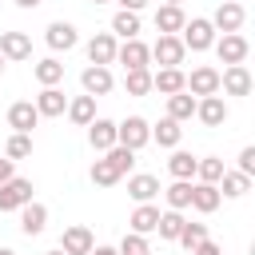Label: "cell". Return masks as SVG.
<instances>
[{"mask_svg":"<svg viewBox=\"0 0 255 255\" xmlns=\"http://www.w3.org/2000/svg\"><path fill=\"white\" fill-rule=\"evenodd\" d=\"M131 163H135V151H128L124 143H116V147H108V151H104V159H96V163H92V171H88V175H92V183H96V187H116V183L131 171Z\"/></svg>","mask_w":255,"mask_h":255,"instance_id":"1","label":"cell"},{"mask_svg":"<svg viewBox=\"0 0 255 255\" xmlns=\"http://www.w3.org/2000/svg\"><path fill=\"white\" fill-rule=\"evenodd\" d=\"M179 40H183L187 52H207V48L215 44V24H211L207 16H191V20H183Z\"/></svg>","mask_w":255,"mask_h":255,"instance_id":"2","label":"cell"},{"mask_svg":"<svg viewBox=\"0 0 255 255\" xmlns=\"http://www.w3.org/2000/svg\"><path fill=\"white\" fill-rule=\"evenodd\" d=\"M116 143H124L128 151L147 147V143H151V124H147L143 116H128V120H120V124H116Z\"/></svg>","mask_w":255,"mask_h":255,"instance_id":"3","label":"cell"},{"mask_svg":"<svg viewBox=\"0 0 255 255\" xmlns=\"http://www.w3.org/2000/svg\"><path fill=\"white\" fill-rule=\"evenodd\" d=\"M32 179H24V175H12V179H4L0 183V211H20L28 199H32Z\"/></svg>","mask_w":255,"mask_h":255,"instance_id":"4","label":"cell"},{"mask_svg":"<svg viewBox=\"0 0 255 255\" xmlns=\"http://www.w3.org/2000/svg\"><path fill=\"white\" fill-rule=\"evenodd\" d=\"M215 56H219V64H243L247 60V52H251V44H247V36H239V32H223V36H215Z\"/></svg>","mask_w":255,"mask_h":255,"instance_id":"5","label":"cell"},{"mask_svg":"<svg viewBox=\"0 0 255 255\" xmlns=\"http://www.w3.org/2000/svg\"><path fill=\"white\" fill-rule=\"evenodd\" d=\"M147 48H151V60H155L159 68H179V64H183V56H187L183 40H179V36H163V32H159V40H155V44H147Z\"/></svg>","mask_w":255,"mask_h":255,"instance_id":"6","label":"cell"},{"mask_svg":"<svg viewBox=\"0 0 255 255\" xmlns=\"http://www.w3.org/2000/svg\"><path fill=\"white\" fill-rule=\"evenodd\" d=\"M183 88L199 100V96H215L219 92V68H211V64H199V68H191V76H183Z\"/></svg>","mask_w":255,"mask_h":255,"instance_id":"7","label":"cell"},{"mask_svg":"<svg viewBox=\"0 0 255 255\" xmlns=\"http://www.w3.org/2000/svg\"><path fill=\"white\" fill-rule=\"evenodd\" d=\"M251 88H255V80H251L247 64H227L219 72V92H227V96H251Z\"/></svg>","mask_w":255,"mask_h":255,"instance_id":"8","label":"cell"},{"mask_svg":"<svg viewBox=\"0 0 255 255\" xmlns=\"http://www.w3.org/2000/svg\"><path fill=\"white\" fill-rule=\"evenodd\" d=\"M116 64H124V72L128 68H151V48L139 36H131V40H124L116 48Z\"/></svg>","mask_w":255,"mask_h":255,"instance_id":"9","label":"cell"},{"mask_svg":"<svg viewBox=\"0 0 255 255\" xmlns=\"http://www.w3.org/2000/svg\"><path fill=\"white\" fill-rule=\"evenodd\" d=\"M195 120L203 124V128H223L227 124V104H223V96L215 92V96H199L195 100Z\"/></svg>","mask_w":255,"mask_h":255,"instance_id":"10","label":"cell"},{"mask_svg":"<svg viewBox=\"0 0 255 255\" xmlns=\"http://www.w3.org/2000/svg\"><path fill=\"white\" fill-rule=\"evenodd\" d=\"M80 84H84V92L88 96H108L112 88H116V80H112V68H104V64H88L84 72H80Z\"/></svg>","mask_w":255,"mask_h":255,"instance_id":"11","label":"cell"},{"mask_svg":"<svg viewBox=\"0 0 255 255\" xmlns=\"http://www.w3.org/2000/svg\"><path fill=\"white\" fill-rule=\"evenodd\" d=\"M92 247H96V235H92L84 223L64 227V235H60V251H64V255H88Z\"/></svg>","mask_w":255,"mask_h":255,"instance_id":"12","label":"cell"},{"mask_svg":"<svg viewBox=\"0 0 255 255\" xmlns=\"http://www.w3.org/2000/svg\"><path fill=\"white\" fill-rule=\"evenodd\" d=\"M243 20H247V12H243V4H239V0H223V4L215 8V16H211L215 32H239V28H243Z\"/></svg>","mask_w":255,"mask_h":255,"instance_id":"13","label":"cell"},{"mask_svg":"<svg viewBox=\"0 0 255 255\" xmlns=\"http://www.w3.org/2000/svg\"><path fill=\"white\" fill-rule=\"evenodd\" d=\"M44 40H48L52 52H68V48L80 44V32H76V24H68V20H52L48 32H44Z\"/></svg>","mask_w":255,"mask_h":255,"instance_id":"14","label":"cell"},{"mask_svg":"<svg viewBox=\"0 0 255 255\" xmlns=\"http://www.w3.org/2000/svg\"><path fill=\"white\" fill-rule=\"evenodd\" d=\"M219 203H223V195H219V183H203V179H191V207H195L199 215H211Z\"/></svg>","mask_w":255,"mask_h":255,"instance_id":"15","label":"cell"},{"mask_svg":"<svg viewBox=\"0 0 255 255\" xmlns=\"http://www.w3.org/2000/svg\"><path fill=\"white\" fill-rule=\"evenodd\" d=\"M116 48H120V40L112 36V32H96L92 40H88V60L92 64H116Z\"/></svg>","mask_w":255,"mask_h":255,"instance_id":"16","label":"cell"},{"mask_svg":"<svg viewBox=\"0 0 255 255\" xmlns=\"http://www.w3.org/2000/svg\"><path fill=\"white\" fill-rule=\"evenodd\" d=\"M32 104H36L40 120H56V116H64V108H68V96H64V92H60V84H56V88H40V96H36Z\"/></svg>","mask_w":255,"mask_h":255,"instance_id":"17","label":"cell"},{"mask_svg":"<svg viewBox=\"0 0 255 255\" xmlns=\"http://www.w3.org/2000/svg\"><path fill=\"white\" fill-rule=\"evenodd\" d=\"M36 124H40V112H36L32 100H16V104L8 108V128H12V131H28V135H32Z\"/></svg>","mask_w":255,"mask_h":255,"instance_id":"18","label":"cell"},{"mask_svg":"<svg viewBox=\"0 0 255 255\" xmlns=\"http://www.w3.org/2000/svg\"><path fill=\"white\" fill-rule=\"evenodd\" d=\"M0 56L4 60H28L32 56V36L28 32H0Z\"/></svg>","mask_w":255,"mask_h":255,"instance_id":"19","label":"cell"},{"mask_svg":"<svg viewBox=\"0 0 255 255\" xmlns=\"http://www.w3.org/2000/svg\"><path fill=\"white\" fill-rule=\"evenodd\" d=\"M44 227H48V207L36 203V199H28V203L20 207V231L32 239V235H40Z\"/></svg>","mask_w":255,"mask_h":255,"instance_id":"20","label":"cell"},{"mask_svg":"<svg viewBox=\"0 0 255 255\" xmlns=\"http://www.w3.org/2000/svg\"><path fill=\"white\" fill-rule=\"evenodd\" d=\"M88 143H92L96 151H108V147H116V120H104V116H96V120L88 124Z\"/></svg>","mask_w":255,"mask_h":255,"instance_id":"21","label":"cell"},{"mask_svg":"<svg viewBox=\"0 0 255 255\" xmlns=\"http://www.w3.org/2000/svg\"><path fill=\"white\" fill-rule=\"evenodd\" d=\"M128 195H131L135 203H151V199L159 195V179H155V175H147V171L128 175Z\"/></svg>","mask_w":255,"mask_h":255,"instance_id":"22","label":"cell"},{"mask_svg":"<svg viewBox=\"0 0 255 255\" xmlns=\"http://www.w3.org/2000/svg\"><path fill=\"white\" fill-rule=\"evenodd\" d=\"M183 8L179 4H163V8H155V32H163V36H179V28H183Z\"/></svg>","mask_w":255,"mask_h":255,"instance_id":"23","label":"cell"},{"mask_svg":"<svg viewBox=\"0 0 255 255\" xmlns=\"http://www.w3.org/2000/svg\"><path fill=\"white\" fill-rule=\"evenodd\" d=\"M64 112H68V120H72L76 128H88V124L96 120V96H88V92H84V96L68 100V108H64Z\"/></svg>","mask_w":255,"mask_h":255,"instance_id":"24","label":"cell"},{"mask_svg":"<svg viewBox=\"0 0 255 255\" xmlns=\"http://www.w3.org/2000/svg\"><path fill=\"white\" fill-rule=\"evenodd\" d=\"M151 92H163V96L183 92V68H159V72H151Z\"/></svg>","mask_w":255,"mask_h":255,"instance_id":"25","label":"cell"},{"mask_svg":"<svg viewBox=\"0 0 255 255\" xmlns=\"http://www.w3.org/2000/svg\"><path fill=\"white\" fill-rule=\"evenodd\" d=\"M128 223H131L135 235H151L155 223H159V207H155V203H135V211H131Z\"/></svg>","mask_w":255,"mask_h":255,"instance_id":"26","label":"cell"},{"mask_svg":"<svg viewBox=\"0 0 255 255\" xmlns=\"http://www.w3.org/2000/svg\"><path fill=\"white\" fill-rule=\"evenodd\" d=\"M32 76H36V84H40V88H56V84L64 80V64H60L56 56H48V60H36Z\"/></svg>","mask_w":255,"mask_h":255,"instance_id":"27","label":"cell"},{"mask_svg":"<svg viewBox=\"0 0 255 255\" xmlns=\"http://www.w3.org/2000/svg\"><path fill=\"white\" fill-rule=\"evenodd\" d=\"M151 139H155L159 147H179V139H183V128H179V120L163 116V120L151 128Z\"/></svg>","mask_w":255,"mask_h":255,"instance_id":"28","label":"cell"},{"mask_svg":"<svg viewBox=\"0 0 255 255\" xmlns=\"http://www.w3.org/2000/svg\"><path fill=\"white\" fill-rule=\"evenodd\" d=\"M247 191H251V175H243V171H223V175H219V195L239 199V195H247Z\"/></svg>","mask_w":255,"mask_h":255,"instance_id":"29","label":"cell"},{"mask_svg":"<svg viewBox=\"0 0 255 255\" xmlns=\"http://www.w3.org/2000/svg\"><path fill=\"white\" fill-rule=\"evenodd\" d=\"M159 191H163V199H167L171 211H187L191 207V179H175L171 187H159Z\"/></svg>","mask_w":255,"mask_h":255,"instance_id":"30","label":"cell"},{"mask_svg":"<svg viewBox=\"0 0 255 255\" xmlns=\"http://www.w3.org/2000/svg\"><path fill=\"white\" fill-rule=\"evenodd\" d=\"M112 36H120V40H131V36H139V12H128V8H120V12L112 16Z\"/></svg>","mask_w":255,"mask_h":255,"instance_id":"31","label":"cell"},{"mask_svg":"<svg viewBox=\"0 0 255 255\" xmlns=\"http://www.w3.org/2000/svg\"><path fill=\"white\" fill-rule=\"evenodd\" d=\"M167 116H171V120H179V124H183V120H191V116H195V96H191L187 88H183V92H175V96H167Z\"/></svg>","mask_w":255,"mask_h":255,"instance_id":"32","label":"cell"},{"mask_svg":"<svg viewBox=\"0 0 255 255\" xmlns=\"http://www.w3.org/2000/svg\"><path fill=\"white\" fill-rule=\"evenodd\" d=\"M183 223H187V219H183V211H171V207H167V211H159L155 231H159V239L175 243V239H179V231H183Z\"/></svg>","mask_w":255,"mask_h":255,"instance_id":"33","label":"cell"},{"mask_svg":"<svg viewBox=\"0 0 255 255\" xmlns=\"http://www.w3.org/2000/svg\"><path fill=\"white\" fill-rule=\"evenodd\" d=\"M167 171H171V179H195V155L175 147L171 159H167Z\"/></svg>","mask_w":255,"mask_h":255,"instance_id":"34","label":"cell"},{"mask_svg":"<svg viewBox=\"0 0 255 255\" xmlns=\"http://www.w3.org/2000/svg\"><path fill=\"white\" fill-rule=\"evenodd\" d=\"M124 88H128V96H147L151 92V68H128Z\"/></svg>","mask_w":255,"mask_h":255,"instance_id":"35","label":"cell"},{"mask_svg":"<svg viewBox=\"0 0 255 255\" xmlns=\"http://www.w3.org/2000/svg\"><path fill=\"white\" fill-rule=\"evenodd\" d=\"M223 171H227V167H223L219 155H203V159H195V179H203V183H219Z\"/></svg>","mask_w":255,"mask_h":255,"instance_id":"36","label":"cell"},{"mask_svg":"<svg viewBox=\"0 0 255 255\" xmlns=\"http://www.w3.org/2000/svg\"><path fill=\"white\" fill-rule=\"evenodd\" d=\"M4 155H8V159H28V155H32V135H28V131H12L8 143H4Z\"/></svg>","mask_w":255,"mask_h":255,"instance_id":"37","label":"cell"},{"mask_svg":"<svg viewBox=\"0 0 255 255\" xmlns=\"http://www.w3.org/2000/svg\"><path fill=\"white\" fill-rule=\"evenodd\" d=\"M120 255H151V247H147V235H135V231H128L124 239H120V247H116Z\"/></svg>","mask_w":255,"mask_h":255,"instance_id":"38","label":"cell"},{"mask_svg":"<svg viewBox=\"0 0 255 255\" xmlns=\"http://www.w3.org/2000/svg\"><path fill=\"white\" fill-rule=\"evenodd\" d=\"M203 239H207V227H203V223H183V231H179V239H175V243H183V247L191 251V247H195V243H203Z\"/></svg>","mask_w":255,"mask_h":255,"instance_id":"39","label":"cell"},{"mask_svg":"<svg viewBox=\"0 0 255 255\" xmlns=\"http://www.w3.org/2000/svg\"><path fill=\"white\" fill-rule=\"evenodd\" d=\"M235 171H243V175H255V147H251V143L239 151V167H235Z\"/></svg>","mask_w":255,"mask_h":255,"instance_id":"40","label":"cell"},{"mask_svg":"<svg viewBox=\"0 0 255 255\" xmlns=\"http://www.w3.org/2000/svg\"><path fill=\"white\" fill-rule=\"evenodd\" d=\"M191 255H223V251H219V243L203 239V243H195V247H191Z\"/></svg>","mask_w":255,"mask_h":255,"instance_id":"41","label":"cell"},{"mask_svg":"<svg viewBox=\"0 0 255 255\" xmlns=\"http://www.w3.org/2000/svg\"><path fill=\"white\" fill-rule=\"evenodd\" d=\"M120 8H128V12H139V8H147V0H116Z\"/></svg>","mask_w":255,"mask_h":255,"instance_id":"42","label":"cell"},{"mask_svg":"<svg viewBox=\"0 0 255 255\" xmlns=\"http://www.w3.org/2000/svg\"><path fill=\"white\" fill-rule=\"evenodd\" d=\"M12 175H16V171H12V159L4 155V159H0V183H4V179H12Z\"/></svg>","mask_w":255,"mask_h":255,"instance_id":"43","label":"cell"},{"mask_svg":"<svg viewBox=\"0 0 255 255\" xmlns=\"http://www.w3.org/2000/svg\"><path fill=\"white\" fill-rule=\"evenodd\" d=\"M88 255H120V251H116V247H92Z\"/></svg>","mask_w":255,"mask_h":255,"instance_id":"44","label":"cell"},{"mask_svg":"<svg viewBox=\"0 0 255 255\" xmlns=\"http://www.w3.org/2000/svg\"><path fill=\"white\" fill-rule=\"evenodd\" d=\"M16 8H40V0H12Z\"/></svg>","mask_w":255,"mask_h":255,"instance_id":"45","label":"cell"},{"mask_svg":"<svg viewBox=\"0 0 255 255\" xmlns=\"http://www.w3.org/2000/svg\"><path fill=\"white\" fill-rule=\"evenodd\" d=\"M0 255H16V251H12V247H0Z\"/></svg>","mask_w":255,"mask_h":255,"instance_id":"46","label":"cell"},{"mask_svg":"<svg viewBox=\"0 0 255 255\" xmlns=\"http://www.w3.org/2000/svg\"><path fill=\"white\" fill-rule=\"evenodd\" d=\"M163 4H179V8H183V0H163Z\"/></svg>","mask_w":255,"mask_h":255,"instance_id":"47","label":"cell"},{"mask_svg":"<svg viewBox=\"0 0 255 255\" xmlns=\"http://www.w3.org/2000/svg\"><path fill=\"white\" fill-rule=\"evenodd\" d=\"M4 64H8V60H4V56H0V76H4Z\"/></svg>","mask_w":255,"mask_h":255,"instance_id":"48","label":"cell"},{"mask_svg":"<svg viewBox=\"0 0 255 255\" xmlns=\"http://www.w3.org/2000/svg\"><path fill=\"white\" fill-rule=\"evenodd\" d=\"M48 255H64V251H60V247H56V251H48Z\"/></svg>","mask_w":255,"mask_h":255,"instance_id":"49","label":"cell"},{"mask_svg":"<svg viewBox=\"0 0 255 255\" xmlns=\"http://www.w3.org/2000/svg\"><path fill=\"white\" fill-rule=\"evenodd\" d=\"M92 4H108V0H92Z\"/></svg>","mask_w":255,"mask_h":255,"instance_id":"50","label":"cell"}]
</instances>
